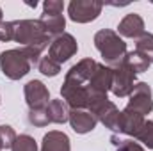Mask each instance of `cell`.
<instances>
[{
	"label": "cell",
	"instance_id": "obj_11",
	"mask_svg": "<svg viewBox=\"0 0 153 151\" xmlns=\"http://www.w3.org/2000/svg\"><path fill=\"white\" fill-rule=\"evenodd\" d=\"M68 123L71 124V128H73L75 133L84 135V133H89V132H93L96 128L98 119L89 110H85V109H76V110H70Z\"/></svg>",
	"mask_w": 153,
	"mask_h": 151
},
{
	"label": "cell",
	"instance_id": "obj_26",
	"mask_svg": "<svg viewBox=\"0 0 153 151\" xmlns=\"http://www.w3.org/2000/svg\"><path fill=\"white\" fill-rule=\"evenodd\" d=\"M4 150V144H2V141H0V151Z\"/></svg>",
	"mask_w": 153,
	"mask_h": 151
},
{
	"label": "cell",
	"instance_id": "obj_16",
	"mask_svg": "<svg viewBox=\"0 0 153 151\" xmlns=\"http://www.w3.org/2000/svg\"><path fill=\"white\" fill-rule=\"evenodd\" d=\"M125 62L134 70V73H135V75H137V73H144V71H148V68L152 66V62H150L143 53H139L137 50L128 52V53H126V57H125Z\"/></svg>",
	"mask_w": 153,
	"mask_h": 151
},
{
	"label": "cell",
	"instance_id": "obj_20",
	"mask_svg": "<svg viewBox=\"0 0 153 151\" xmlns=\"http://www.w3.org/2000/svg\"><path fill=\"white\" fill-rule=\"evenodd\" d=\"M11 151H38V142L34 141V137H30L27 133H22L14 139Z\"/></svg>",
	"mask_w": 153,
	"mask_h": 151
},
{
	"label": "cell",
	"instance_id": "obj_4",
	"mask_svg": "<svg viewBox=\"0 0 153 151\" xmlns=\"http://www.w3.org/2000/svg\"><path fill=\"white\" fill-rule=\"evenodd\" d=\"M103 4L98 0H71L68 4V14L70 20L75 23H89L94 21L102 14Z\"/></svg>",
	"mask_w": 153,
	"mask_h": 151
},
{
	"label": "cell",
	"instance_id": "obj_25",
	"mask_svg": "<svg viewBox=\"0 0 153 151\" xmlns=\"http://www.w3.org/2000/svg\"><path fill=\"white\" fill-rule=\"evenodd\" d=\"M43 11H46V13H62L64 11V2H61V0H46L43 4Z\"/></svg>",
	"mask_w": 153,
	"mask_h": 151
},
{
	"label": "cell",
	"instance_id": "obj_14",
	"mask_svg": "<svg viewBox=\"0 0 153 151\" xmlns=\"http://www.w3.org/2000/svg\"><path fill=\"white\" fill-rule=\"evenodd\" d=\"M39 21L43 23L45 32L50 38L52 36L55 38V36L62 34L64 32V27H66V20H64V14L62 13H46V11H43Z\"/></svg>",
	"mask_w": 153,
	"mask_h": 151
},
{
	"label": "cell",
	"instance_id": "obj_3",
	"mask_svg": "<svg viewBox=\"0 0 153 151\" xmlns=\"http://www.w3.org/2000/svg\"><path fill=\"white\" fill-rule=\"evenodd\" d=\"M135 73L134 70L123 61L121 64H117L116 68H112V87L111 91L114 93V96L117 98H128L130 93L134 91L137 80H135Z\"/></svg>",
	"mask_w": 153,
	"mask_h": 151
},
{
	"label": "cell",
	"instance_id": "obj_21",
	"mask_svg": "<svg viewBox=\"0 0 153 151\" xmlns=\"http://www.w3.org/2000/svg\"><path fill=\"white\" fill-rule=\"evenodd\" d=\"M111 141H112V144L117 146V150L116 151H146L139 142H135V141H132V139H125V141H121L117 135H112Z\"/></svg>",
	"mask_w": 153,
	"mask_h": 151
},
{
	"label": "cell",
	"instance_id": "obj_18",
	"mask_svg": "<svg viewBox=\"0 0 153 151\" xmlns=\"http://www.w3.org/2000/svg\"><path fill=\"white\" fill-rule=\"evenodd\" d=\"M135 50L143 53L150 62L153 64V34L144 32L139 39H135Z\"/></svg>",
	"mask_w": 153,
	"mask_h": 151
},
{
	"label": "cell",
	"instance_id": "obj_27",
	"mask_svg": "<svg viewBox=\"0 0 153 151\" xmlns=\"http://www.w3.org/2000/svg\"><path fill=\"white\" fill-rule=\"evenodd\" d=\"M2 14H4V13H2V9H0V21H2Z\"/></svg>",
	"mask_w": 153,
	"mask_h": 151
},
{
	"label": "cell",
	"instance_id": "obj_23",
	"mask_svg": "<svg viewBox=\"0 0 153 151\" xmlns=\"http://www.w3.org/2000/svg\"><path fill=\"white\" fill-rule=\"evenodd\" d=\"M16 137H18L16 132L9 124H2L0 126V141L4 144V150H11V146H13V142H14Z\"/></svg>",
	"mask_w": 153,
	"mask_h": 151
},
{
	"label": "cell",
	"instance_id": "obj_6",
	"mask_svg": "<svg viewBox=\"0 0 153 151\" xmlns=\"http://www.w3.org/2000/svg\"><path fill=\"white\" fill-rule=\"evenodd\" d=\"M132 112H137L141 115H148L153 110V96H152V87L146 82H137L134 91L128 96L126 107Z\"/></svg>",
	"mask_w": 153,
	"mask_h": 151
},
{
	"label": "cell",
	"instance_id": "obj_17",
	"mask_svg": "<svg viewBox=\"0 0 153 151\" xmlns=\"http://www.w3.org/2000/svg\"><path fill=\"white\" fill-rule=\"evenodd\" d=\"M27 119H29V123H30L32 126H36V128H45V126H48V124L52 123V121H50V114H48V107L29 110Z\"/></svg>",
	"mask_w": 153,
	"mask_h": 151
},
{
	"label": "cell",
	"instance_id": "obj_24",
	"mask_svg": "<svg viewBox=\"0 0 153 151\" xmlns=\"http://www.w3.org/2000/svg\"><path fill=\"white\" fill-rule=\"evenodd\" d=\"M0 41H14V23L0 21Z\"/></svg>",
	"mask_w": 153,
	"mask_h": 151
},
{
	"label": "cell",
	"instance_id": "obj_22",
	"mask_svg": "<svg viewBox=\"0 0 153 151\" xmlns=\"http://www.w3.org/2000/svg\"><path fill=\"white\" fill-rule=\"evenodd\" d=\"M137 141H141L144 146H148L150 150H153V121H146L144 126L141 128V132L135 137Z\"/></svg>",
	"mask_w": 153,
	"mask_h": 151
},
{
	"label": "cell",
	"instance_id": "obj_8",
	"mask_svg": "<svg viewBox=\"0 0 153 151\" xmlns=\"http://www.w3.org/2000/svg\"><path fill=\"white\" fill-rule=\"evenodd\" d=\"M111 87H112V68L98 62V68H96L94 75L91 76V80L87 82L89 100L91 98H98V96H107Z\"/></svg>",
	"mask_w": 153,
	"mask_h": 151
},
{
	"label": "cell",
	"instance_id": "obj_5",
	"mask_svg": "<svg viewBox=\"0 0 153 151\" xmlns=\"http://www.w3.org/2000/svg\"><path fill=\"white\" fill-rule=\"evenodd\" d=\"M78 50V44H76V39L68 34V32H62L59 36L50 41V46H48V57L52 61H55L57 64H62L66 61H70Z\"/></svg>",
	"mask_w": 153,
	"mask_h": 151
},
{
	"label": "cell",
	"instance_id": "obj_12",
	"mask_svg": "<svg viewBox=\"0 0 153 151\" xmlns=\"http://www.w3.org/2000/svg\"><path fill=\"white\" fill-rule=\"evenodd\" d=\"M117 32L121 38H128V39H139L146 30H144V20L137 14V13H130L126 14L119 25H117Z\"/></svg>",
	"mask_w": 153,
	"mask_h": 151
},
{
	"label": "cell",
	"instance_id": "obj_13",
	"mask_svg": "<svg viewBox=\"0 0 153 151\" xmlns=\"http://www.w3.org/2000/svg\"><path fill=\"white\" fill-rule=\"evenodd\" d=\"M41 151H71L70 137L64 132L52 130L45 133L43 142H41Z\"/></svg>",
	"mask_w": 153,
	"mask_h": 151
},
{
	"label": "cell",
	"instance_id": "obj_9",
	"mask_svg": "<svg viewBox=\"0 0 153 151\" xmlns=\"http://www.w3.org/2000/svg\"><path fill=\"white\" fill-rule=\"evenodd\" d=\"M23 94H25V101L29 105V110L48 107V103H50L48 87L41 80H30V82H27L25 87H23Z\"/></svg>",
	"mask_w": 153,
	"mask_h": 151
},
{
	"label": "cell",
	"instance_id": "obj_19",
	"mask_svg": "<svg viewBox=\"0 0 153 151\" xmlns=\"http://www.w3.org/2000/svg\"><path fill=\"white\" fill-rule=\"evenodd\" d=\"M36 68H38L39 73L45 75V76H57L59 71H61V64H57L55 61H52L48 55H45V57L39 59Z\"/></svg>",
	"mask_w": 153,
	"mask_h": 151
},
{
	"label": "cell",
	"instance_id": "obj_1",
	"mask_svg": "<svg viewBox=\"0 0 153 151\" xmlns=\"http://www.w3.org/2000/svg\"><path fill=\"white\" fill-rule=\"evenodd\" d=\"M94 46L102 53L103 62L109 68H116L117 64H121L128 53L123 38L111 29H102L94 34Z\"/></svg>",
	"mask_w": 153,
	"mask_h": 151
},
{
	"label": "cell",
	"instance_id": "obj_2",
	"mask_svg": "<svg viewBox=\"0 0 153 151\" xmlns=\"http://www.w3.org/2000/svg\"><path fill=\"white\" fill-rule=\"evenodd\" d=\"M32 64L25 53L23 48H13V50H5L0 55V70L4 76H7L9 80H20L25 75H29Z\"/></svg>",
	"mask_w": 153,
	"mask_h": 151
},
{
	"label": "cell",
	"instance_id": "obj_7",
	"mask_svg": "<svg viewBox=\"0 0 153 151\" xmlns=\"http://www.w3.org/2000/svg\"><path fill=\"white\" fill-rule=\"evenodd\" d=\"M13 23H14V41L20 43L22 48L46 36L45 27L39 20H16Z\"/></svg>",
	"mask_w": 153,
	"mask_h": 151
},
{
	"label": "cell",
	"instance_id": "obj_15",
	"mask_svg": "<svg viewBox=\"0 0 153 151\" xmlns=\"http://www.w3.org/2000/svg\"><path fill=\"white\" fill-rule=\"evenodd\" d=\"M48 114H50V121L52 123L64 124L70 119V107L62 100H50V103H48Z\"/></svg>",
	"mask_w": 153,
	"mask_h": 151
},
{
	"label": "cell",
	"instance_id": "obj_10",
	"mask_svg": "<svg viewBox=\"0 0 153 151\" xmlns=\"http://www.w3.org/2000/svg\"><path fill=\"white\" fill-rule=\"evenodd\" d=\"M146 119L144 115L137 112H132L128 109H123L121 115H119V126H117V133H125V135H130V137H137V133L141 132V128L144 126Z\"/></svg>",
	"mask_w": 153,
	"mask_h": 151
}]
</instances>
